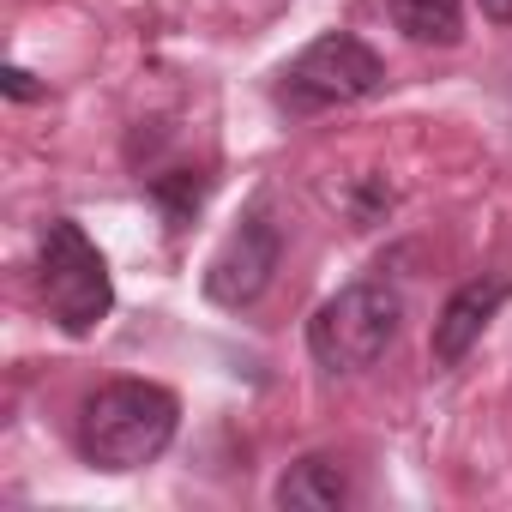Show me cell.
Listing matches in <instances>:
<instances>
[{
    "instance_id": "obj_1",
    "label": "cell",
    "mask_w": 512,
    "mask_h": 512,
    "mask_svg": "<svg viewBox=\"0 0 512 512\" xmlns=\"http://www.w3.org/2000/svg\"><path fill=\"white\" fill-rule=\"evenodd\" d=\"M181 404L157 380H109L79 410V452L97 470H139L169 452Z\"/></svg>"
},
{
    "instance_id": "obj_2",
    "label": "cell",
    "mask_w": 512,
    "mask_h": 512,
    "mask_svg": "<svg viewBox=\"0 0 512 512\" xmlns=\"http://www.w3.org/2000/svg\"><path fill=\"white\" fill-rule=\"evenodd\" d=\"M37 290L49 302V320L73 338H91L109 308H115V284H109V260L97 253V241L73 223V217H55L49 235H43V253H37Z\"/></svg>"
},
{
    "instance_id": "obj_3",
    "label": "cell",
    "mask_w": 512,
    "mask_h": 512,
    "mask_svg": "<svg viewBox=\"0 0 512 512\" xmlns=\"http://www.w3.org/2000/svg\"><path fill=\"white\" fill-rule=\"evenodd\" d=\"M398 326H404V296L392 284H350L314 308L308 350L332 374H362L398 344Z\"/></svg>"
},
{
    "instance_id": "obj_4",
    "label": "cell",
    "mask_w": 512,
    "mask_h": 512,
    "mask_svg": "<svg viewBox=\"0 0 512 512\" xmlns=\"http://www.w3.org/2000/svg\"><path fill=\"white\" fill-rule=\"evenodd\" d=\"M386 85V61L350 37V31H326L314 37L284 73H278V109L290 115H320V109H344V103H362Z\"/></svg>"
},
{
    "instance_id": "obj_5",
    "label": "cell",
    "mask_w": 512,
    "mask_h": 512,
    "mask_svg": "<svg viewBox=\"0 0 512 512\" xmlns=\"http://www.w3.org/2000/svg\"><path fill=\"white\" fill-rule=\"evenodd\" d=\"M284 260V229L272 217L266 199H253L241 211V223L229 229V241L211 253V266H205V296L217 308H247V302H260L272 272Z\"/></svg>"
},
{
    "instance_id": "obj_6",
    "label": "cell",
    "mask_w": 512,
    "mask_h": 512,
    "mask_svg": "<svg viewBox=\"0 0 512 512\" xmlns=\"http://www.w3.org/2000/svg\"><path fill=\"white\" fill-rule=\"evenodd\" d=\"M506 296H512V278H470V284H458L446 296L440 320H434V362L458 368L476 350V338L488 332V320L506 308Z\"/></svg>"
},
{
    "instance_id": "obj_7",
    "label": "cell",
    "mask_w": 512,
    "mask_h": 512,
    "mask_svg": "<svg viewBox=\"0 0 512 512\" xmlns=\"http://www.w3.org/2000/svg\"><path fill=\"white\" fill-rule=\"evenodd\" d=\"M272 500L284 506V512H338L344 500H350V476L332 464V458H296L284 476H278V488H272Z\"/></svg>"
},
{
    "instance_id": "obj_8",
    "label": "cell",
    "mask_w": 512,
    "mask_h": 512,
    "mask_svg": "<svg viewBox=\"0 0 512 512\" xmlns=\"http://www.w3.org/2000/svg\"><path fill=\"white\" fill-rule=\"evenodd\" d=\"M392 25L410 43H434L452 49L464 37V0H392Z\"/></svg>"
},
{
    "instance_id": "obj_9",
    "label": "cell",
    "mask_w": 512,
    "mask_h": 512,
    "mask_svg": "<svg viewBox=\"0 0 512 512\" xmlns=\"http://www.w3.org/2000/svg\"><path fill=\"white\" fill-rule=\"evenodd\" d=\"M151 199L163 205V217L181 229L193 211H199V199H205V175H193V169H175V175H151Z\"/></svg>"
},
{
    "instance_id": "obj_10",
    "label": "cell",
    "mask_w": 512,
    "mask_h": 512,
    "mask_svg": "<svg viewBox=\"0 0 512 512\" xmlns=\"http://www.w3.org/2000/svg\"><path fill=\"white\" fill-rule=\"evenodd\" d=\"M7 91H13L19 103H25V97H37V85H31V73H25V67H7Z\"/></svg>"
},
{
    "instance_id": "obj_11",
    "label": "cell",
    "mask_w": 512,
    "mask_h": 512,
    "mask_svg": "<svg viewBox=\"0 0 512 512\" xmlns=\"http://www.w3.org/2000/svg\"><path fill=\"white\" fill-rule=\"evenodd\" d=\"M482 19H494V25H512V0H482Z\"/></svg>"
}]
</instances>
